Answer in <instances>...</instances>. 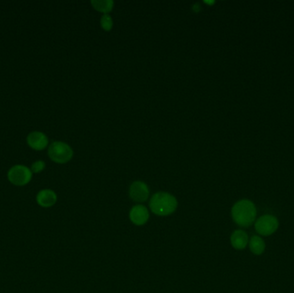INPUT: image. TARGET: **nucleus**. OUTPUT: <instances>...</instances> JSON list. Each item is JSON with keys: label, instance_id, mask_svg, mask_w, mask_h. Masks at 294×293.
<instances>
[{"label": "nucleus", "instance_id": "11", "mask_svg": "<svg viewBox=\"0 0 294 293\" xmlns=\"http://www.w3.org/2000/svg\"><path fill=\"white\" fill-rule=\"evenodd\" d=\"M250 250L254 256H260L266 250V242L264 239L259 235L252 236L248 241Z\"/></svg>", "mask_w": 294, "mask_h": 293}, {"label": "nucleus", "instance_id": "12", "mask_svg": "<svg viewBox=\"0 0 294 293\" xmlns=\"http://www.w3.org/2000/svg\"><path fill=\"white\" fill-rule=\"evenodd\" d=\"M90 3L96 10L104 12V14L110 12L114 4L112 0H92Z\"/></svg>", "mask_w": 294, "mask_h": 293}, {"label": "nucleus", "instance_id": "4", "mask_svg": "<svg viewBox=\"0 0 294 293\" xmlns=\"http://www.w3.org/2000/svg\"><path fill=\"white\" fill-rule=\"evenodd\" d=\"M48 156L54 162L66 164L72 158L74 150L68 144L56 141L49 146Z\"/></svg>", "mask_w": 294, "mask_h": 293}, {"label": "nucleus", "instance_id": "7", "mask_svg": "<svg viewBox=\"0 0 294 293\" xmlns=\"http://www.w3.org/2000/svg\"><path fill=\"white\" fill-rule=\"evenodd\" d=\"M149 218V211L143 204H135L129 212V218L135 226H144L148 222Z\"/></svg>", "mask_w": 294, "mask_h": 293}, {"label": "nucleus", "instance_id": "3", "mask_svg": "<svg viewBox=\"0 0 294 293\" xmlns=\"http://www.w3.org/2000/svg\"><path fill=\"white\" fill-rule=\"evenodd\" d=\"M279 220L272 214H264L254 221L256 232L260 236H270L279 229Z\"/></svg>", "mask_w": 294, "mask_h": 293}, {"label": "nucleus", "instance_id": "2", "mask_svg": "<svg viewBox=\"0 0 294 293\" xmlns=\"http://www.w3.org/2000/svg\"><path fill=\"white\" fill-rule=\"evenodd\" d=\"M178 202L175 196L166 192H156L150 198L149 208L156 216L166 217L174 214L178 209Z\"/></svg>", "mask_w": 294, "mask_h": 293}, {"label": "nucleus", "instance_id": "9", "mask_svg": "<svg viewBox=\"0 0 294 293\" xmlns=\"http://www.w3.org/2000/svg\"><path fill=\"white\" fill-rule=\"evenodd\" d=\"M248 234L244 230H236L230 235V244L236 250H244L248 246Z\"/></svg>", "mask_w": 294, "mask_h": 293}, {"label": "nucleus", "instance_id": "10", "mask_svg": "<svg viewBox=\"0 0 294 293\" xmlns=\"http://www.w3.org/2000/svg\"><path fill=\"white\" fill-rule=\"evenodd\" d=\"M58 197L56 192L52 190H42L38 192L36 196L37 204L40 208H52L57 202Z\"/></svg>", "mask_w": 294, "mask_h": 293}, {"label": "nucleus", "instance_id": "13", "mask_svg": "<svg viewBox=\"0 0 294 293\" xmlns=\"http://www.w3.org/2000/svg\"><path fill=\"white\" fill-rule=\"evenodd\" d=\"M101 25L102 28L106 31L110 30L113 27V20L112 18L108 14H104L102 16Z\"/></svg>", "mask_w": 294, "mask_h": 293}, {"label": "nucleus", "instance_id": "8", "mask_svg": "<svg viewBox=\"0 0 294 293\" xmlns=\"http://www.w3.org/2000/svg\"><path fill=\"white\" fill-rule=\"evenodd\" d=\"M27 143L34 150H44L48 144V138L42 132H32L27 137Z\"/></svg>", "mask_w": 294, "mask_h": 293}, {"label": "nucleus", "instance_id": "6", "mask_svg": "<svg viewBox=\"0 0 294 293\" xmlns=\"http://www.w3.org/2000/svg\"><path fill=\"white\" fill-rule=\"evenodd\" d=\"M150 196V190L146 184L137 180L131 184L129 188V196L136 203H143L146 202Z\"/></svg>", "mask_w": 294, "mask_h": 293}, {"label": "nucleus", "instance_id": "14", "mask_svg": "<svg viewBox=\"0 0 294 293\" xmlns=\"http://www.w3.org/2000/svg\"><path fill=\"white\" fill-rule=\"evenodd\" d=\"M45 167H46L45 162L40 160V161H36V162L32 164V165H31V171H32V173L37 174V173L42 172L45 168Z\"/></svg>", "mask_w": 294, "mask_h": 293}, {"label": "nucleus", "instance_id": "5", "mask_svg": "<svg viewBox=\"0 0 294 293\" xmlns=\"http://www.w3.org/2000/svg\"><path fill=\"white\" fill-rule=\"evenodd\" d=\"M32 171L24 165H15L8 171V180L15 186H24L32 179Z\"/></svg>", "mask_w": 294, "mask_h": 293}, {"label": "nucleus", "instance_id": "1", "mask_svg": "<svg viewBox=\"0 0 294 293\" xmlns=\"http://www.w3.org/2000/svg\"><path fill=\"white\" fill-rule=\"evenodd\" d=\"M256 206L250 200H240L233 204L232 208V218L236 226L242 228L252 226L256 220Z\"/></svg>", "mask_w": 294, "mask_h": 293}]
</instances>
